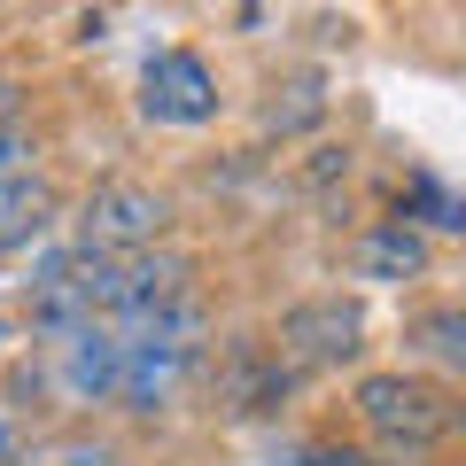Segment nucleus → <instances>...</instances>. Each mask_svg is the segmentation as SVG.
Wrapping results in <instances>:
<instances>
[{
	"label": "nucleus",
	"mask_w": 466,
	"mask_h": 466,
	"mask_svg": "<svg viewBox=\"0 0 466 466\" xmlns=\"http://www.w3.org/2000/svg\"><path fill=\"white\" fill-rule=\"evenodd\" d=\"M8 116H16V86L0 78V133H8Z\"/></svg>",
	"instance_id": "obj_10"
},
{
	"label": "nucleus",
	"mask_w": 466,
	"mask_h": 466,
	"mask_svg": "<svg viewBox=\"0 0 466 466\" xmlns=\"http://www.w3.org/2000/svg\"><path fill=\"white\" fill-rule=\"evenodd\" d=\"M358 420H366L373 435H381V443H435V435L451 428V420L459 412H443V397H435L428 381H412V373H366V381H358Z\"/></svg>",
	"instance_id": "obj_2"
},
{
	"label": "nucleus",
	"mask_w": 466,
	"mask_h": 466,
	"mask_svg": "<svg viewBox=\"0 0 466 466\" xmlns=\"http://www.w3.org/2000/svg\"><path fill=\"white\" fill-rule=\"evenodd\" d=\"M140 109L148 125H210L218 116V78L202 55H156L140 70Z\"/></svg>",
	"instance_id": "obj_3"
},
{
	"label": "nucleus",
	"mask_w": 466,
	"mask_h": 466,
	"mask_svg": "<svg viewBox=\"0 0 466 466\" xmlns=\"http://www.w3.org/2000/svg\"><path fill=\"white\" fill-rule=\"evenodd\" d=\"M63 466H109V443H63Z\"/></svg>",
	"instance_id": "obj_9"
},
{
	"label": "nucleus",
	"mask_w": 466,
	"mask_h": 466,
	"mask_svg": "<svg viewBox=\"0 0 466 466\" xmlns=\"http://www.w3.org/2000/svg\"><path fill=\"white\" fill-rule=\"evenodd\" d=\"M412 342H420V358H435L443 373H466V311L451 303V311H428L412 327Z\"/></svg>",
	"instance_id": "obj_6"
},
{
	"label": "nucleus",
	"mask_w": 466,
	"mask_h": 466,
	"mask_svg": "<svg viewBox=\"0 0 466 466\" xmlns=\"http://www.w3.org/2000/svg\"><path fill=\"white\" fill-rule=\"evenodd\" d=\"M303 466H358V459H334V451H319V459H303Z\"/></svg>",
	"instance_id": "obj_11"
},
{
	"label": "nucleus",
	"mask_w": 466,
	"mask_h": 466,
	"mask_svg": "<svg viewBox=\"0 0 466 466\" xmlns=\"http://www.w3.org/2000/svg\"><path fill=\"white\" fill-rule=\"evenodd\" d=\"M39 210H47L39 202V179H0V249H16L24 233L39 226Z\"/></svg>",
	"instance_id": "obj_7"
},
{
	"label": "nucleus",
	"mask_w": 466,
	"mask_h": 466,
	"mask_svg": "<svg viewBox=\"0 0 466 466\" xmlns=\"http://www.w3.org/2000/svg\"><path fill=\"white\" fill-rule=\"evenodd\" d=\"M358 334H366V319H358V303H342V296L296 303V311L280 319V350L296 358V366H342V358H358Z\"/></svg>",
	"instance_id": "obj_4"
},
{
	"label": "nucleus",
	"mask_w": 466,
	"mask_h": 466,
	"mask_svg": "<svg viewBox=\"0 0 466 466\" xmlns=\"http://www.w3.org/2000/svg\"><path fill=\"white\" fill-rule=\"evenodd\" d=\"M459 428H466V404H459Z\"/></svg>",
	"instance_id": "obj_12"
},
{
	"label": "nucleus",
	"mask_w": 466,
	"mask_h": 466,
	"mask_svg": "<svg viewBox=\"0 0 466 466\" xmlns=\"http://www.w3.org/2000/svg\"><path fill=\"white\" fill-rule=\"evenodd\" d=\"M164 226H171V202L156 195V187H140V179L94 187L86 210H78V241H86V249H109V257L156 249V233H164Z\"/></svg>",
	"instance_id": "obj_1"
},
{
	"label": "nucleus",
	"mask_w": 466,
	"mask_h": 466,
	"mask_svg": "<svg viewBox=\"0 0 466 466\" xmlns=\"http://www.w3.org/2000/svg\"><path fill=\"white\" fill-rule=\"evenodd\" d=\"M0 179H32V140L0 133Z\"/></svg>",
	"instance_id": "obj_8"
},
{
	"label": "nucleus",
	"mask_w": 466,
	"mask_h": 466,
	"mask_svg": "<svg viewBox=\"0 0 466 466\" xmlns=\"http://www.w3.org/2000/svg\"><path fill=\"white\" fill-rule=\"evenodd\" d=\"M358 272H366V280H412V272H428V241H420L404 218H389V226H373L366 241H358Z\"/></svg>",
	"instance_id": "obj_5"
}]
</instances>
